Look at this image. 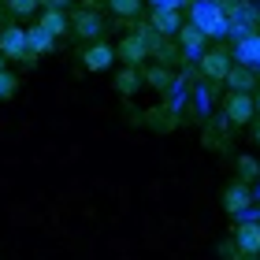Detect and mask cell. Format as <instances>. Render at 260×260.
Instances as JSON below:
<instances>
[{
  "label": "cell",
  "mask_w": 260,
  "mask_h": 260,
  "mask_svg": "<svg viewBox=\"0 0 260 260\" xmlns=\"http://www.w3.org/2000/svg\"><path fill=\"white\" fill-rule=\"evenodd\" d=\"M190 26H197L205 38H223L231 30V19L223 15L219 0H193L190 4Z\"/></svg>",
  "instance_id": "6da1fadb"
},
{
  "label": "cell",
  "mask_w": 260,
  "mask_h": 260,
  "mask_svg": "<svg viewBox=\"0 0 260 260\" xmlns=\"http://www.w3.org/2000/svg\"><path fill=\"white\" fill-rule=\"evenodd\" d=\"M223 112H227V119H231L234 126H249V123L256 119V101H253V93H227Z\"/></svg>",
  "instance_id": "7a4b0ae2"
},
{
  "label": "cell",
  "mask_w": 260,
  "mask_h": 260,
  "mask_svg": "<svg viewBox=\"0 0 260 260\" xmlns=\"http://www.w3.org/2000/svg\"><path fill=\"white\" fill-rule=\"evenodd\" d=\"M197 67H201V75H205L208 82H227V75H231V56L223 52V49H208L197 60Z\"/></svg>",
  "instance_id": "3957f363"
},
{
  "label": "cell",
  "mask_w": 260,
  "mask_h": 260,
  "mask_svg": "<svg viewBox=\"0 0 260 260\" xmlns=\"http://www.w3.org/2000/svg\"><path fill=\"white\" fill-rule=\"evenodd\" d=\"M234 56H238L242 67H249L253 75H260V34H238V41H234Z\"/></svg>",
  "instance_id": "277c9868"
},
{
  "label": "cell",
  "mask_w": 260,
  "mask_h": 260,
  "mask_svg": "<svg viewBox=\"0 0 260 260\" xmlns=\"http://www.w3.org/2000/svg\"><path fill=\"white\" fill-rule=\"evenodd\" d=\"M0 52H4V60H26V56H30L26 30H19V26H4V30H0Z\"/></svg>",
  "instance_id": "5b68a950"
},
{
  "label": "cell",
  "mask_w": 260,
  "mask_h": 260,
  "mask_svg": "<svg viewBox=\"0 0 260 260\" xmlns=\"http://www.w3.org/2000/svg\"><path fill=\"white\" fill-rule=\"evenodd\" d=\"M234 249L245 256H260V219H242L234 227Z\"/></svg>",
  "instance_id": "8992f818"
},
{
  "label": "cell",
  "mask_w": 260,
  "mask_h": 260,
  "mask_svg": "<svg viewBox=\"0 0 260 260\" xmlns=\"http://www.w3.org/2000/svg\"><path fill=\"white\" fill-rule=\"evenodd\" d=\"M249 205H253V186H245V182L234 179L227 190H223V208H227L231 216H245Z\"/></svg>",
  "instance_id": "52a82bcc"
},
{
  "label": "cell",
  "mask_w": 260,
  "mask_h": 260,
  "mask_svg": "<svg viewBox=\"0 0 260 260\" xmlns=\"http://www.w3.org/2000/svg\"><path fill=\"white\" fill-rule=\"evenodd\" d=\"M115 56H123L126 67H138L149 56V41L141 38V34H126V38L119 41V49H115Z\"/></svg>",
  "instance_id": "ba28073f"
},
{
  "label": "cell",
  "mask_w": 260,
  "mask_h": 260,
  "mask_svg": "<svg viewBox=\"0 0 260 260\" xmlns=\"http://www.w3.org/2000/svg\"><path fill=\"white\" fill-rule=\"evenodd\" d=\"M115 60V49L108 41H93L86 52H82V63H86V71H108Z\"/></svg>",
  "instance_id": "9c48e42d"
},
{
  "label": "cell",
  "mask_w": 260,
  "mask_h": 260,
  "mask_svg": "<svg viewBox=\"0 0 260 260\" xmlns=\"http://www.w3.org/2000/svg\"><path fill=\"white\" fill-rule=\"evenodd\" d=\"M205 34H201L197 26H182V34H179V49H182V56L186 60H201L208 49H205Z\"/></svg>",
  "instance_id": "30bf717a"
},
{
  "label": "cell",
  "mask_w": 260,
  "mask_h": 260,
  "mask_svg": "<svg viewBox=\"0 0 260 260\" xmlns=\"http://www.w3.org/2000/svg\"><path fill=\"white\" fill-rule=\"evenodd\" d=\"M152 30L160 38H171V34H182V11H168V8H156L152 11Z\"/></svg>",
  "instance_id": "8fae6325"
},
{
  "label": "cell",
  "mask_w": 260,
  "mask_h": 260,
  "mask_svg": "<svg viewBox=\"0 0 260 260\" xmlns=\"http://www.w3.org/2000/svg\"><path fill=\"white\" fill-rule=\"evenodd\" d=\"M101 30H104L101 11H78V19H75V34H78V38H86V41H101Z\"/></svg>",
  "instance_id": "7c38bea8"
},
{
  "label": "cell",
  "mask_w": 260,
  "mask_h": 260,
  "mask_svg": "<svg viewBox=\"0 0 260 260\" xmlns=\"http://www.w3.org/2000/svg\"><path fill=\"white\" fill-rule=\"evenodd\" d=\"M26 45H30V56H45V52L56 49V38H52V34H45L41 26H30L26 30Z\"/></svg>",
  "instance_id": "4fadbf2b"
},
{
  "label": "cell",
  "mask_w": 260,
  "mask_h": 260,
  "mask_svg": "<svg viewBox=\"0 0 260 260\" xmlns=\"http://www.w3.org/2000/svg\"><path fill=\"white\" fill-rule=\"evenodd\" d=\"M115 89H119L123 97H134V93L141 89V71L138 67H123L119 75H115Z\"/></svg>",
  "instance_id": "5bb4252c"
},
{
  "label": "cell",
  "mask_w": 260,
  "mask_h": 260,
  "mask_svg": "<svg viewBox=\"0 0 260 260\" xmlns=\"http://www.w3.org/2000/svg\"><path fill=\"white\" fill-rule=\"evenodd\" d=\"M227 86L231 93H253V71L249 67H231V75H227Z\"/></svg>",
  "instance_id": "9a60e30c"
},
{
  "label": "cell",
  "mask_w": 260,
  "mask_h": 260,
  "mask_svg": "<svg viewBox=\"0 0 260 260\" xmlns=\"http://www.w3.org/2000/svg\"><path fill=\"white\" fill-rule=\"evenodd\" d=\"M38 26L45 34H52V38H63V34H67V15H63V11H41Z\"/></svg>",
  "instance_id": "2e32d148"
},
{
  "label": "cell",
  "mask_w": 260,
  "mask_h": 260,
  "mask_svg": "<svg viewBox=\"0 0 260 260\" xmlns=\"http://www.w3.org/2000/svg\"><path fill=\"white\" fill-rule=\"evenodd\" d=\"M256 175H260V164H256L253 156H238V182L249 186V182L256 179Z\"/></svg>",
  "instance_id": "e0dca14e"
},
{
  "label": "cell",
  "mask_w": 260,
  "mask_h": 260,
  "mask_svg": "<svg viewBox=\"0 0 260 260\" xmlns=\"http://www.w3.org/2000/svg\"><path fill=\"white\" fill-rule=\"evenodd\" d=\"M108 8H112L119 19H134L138 11H141V0H108Z\"/></svg>",
  "instance_id": "ac0fdd59"
},
{
  "label": "cell",
  "mask_w": 260,
  "mask_h": 260,
  "mask_svg": "<svg viewBox=\"0 0 260 260\" xmlns=\"http://www.w3.org/2000/svg\"><path fill=\"white\" fill-rule=\"evenodd\" d=\"M38 4H41V0H8V11H11V15H19V19H26V15L38 11Z\"/></svg>",
  "instance_id": "d6986e66"
},
{
  "label": "cell",
  "mask_w": 260,
  "mask_h": 260,
  "mask_svg": "<svg viewBox=\"0 0 260 260\" xmlns=\"http://www.w3.org/2000/svg\"><path fill=\"white\" fill-rule=\"evenodd\" d=\"M19 89V78L11 75V71H0V101H11Z\"/></svg>",
  "instance_id": "ffe728a7"
},
{
  "label": "cell",
  "mask_w": 260,
  "mask_h": 260,
  "mask_svg": "<svg viewBox=\"0 0 260 260\" xmlns=\"http://www.w3.org/2000/svg\"><path fill=\"white\" fill-rule=\"evenodd\" d=\"M149 86H156V89H168L171 86V75H168V71H164V67H149Z\"/></svg>",
  "instance_id": "44dd1931"
},
{
  "label": "cell",
  "mask_w": 260,
  "mask_h": 260,
  "mask_svg": "<svg viewBox=\"0 0 260 260\" xmlns=\"http://www.w3.org/2000/svg\"><path fill=\"white\" fill-rule=\"evenodd\" d=\"M156 8H168V11H182V8H190L193 0H152Z\"/></svg>",
  "instance_id": "7402d4cb"
},
{
  "label": "cell",
  "mask_w": 260,
  "mask_h": 260,
  "mask_svg": "<svg viewBox=\"0 0 260 260\" xmlns=\"http://www.w3.org/2000/svg\"><path fill=\"white\" fill-rule=\"evenodd\" d=\"M41 4L49 8V11H63V8H67V0H41Z\"/></svg>",
  "instance_id": "603a6c76"
},
{
  "label": "cell",
  "mask_w": 260,
  "mask_h": 260,
  "mask_svg": "<svg viewBox=\"0 0 260 260\" xmlns=\"http://www.w3.org/2000/svg\"><path fill=\"white\" fill-rule=\"evenodd\" d=\"M197 108H201V112H208V89H201V93H197Z\"/></svg>",
  "instance_id": "cb8c5ba5"
},
{
  "label": "cell",
  "mask_w": 260,
  "mask_h": 260,
  "mask_svg": "<svg viewBox=\"0 0 260 260\" xmlns=\"http://www.w3.org/2000/svg\"><path fill=\"white\" fill-rule=\"evenodd\" d=\"M253 101H256V115H260V89H256V93H253Z\"/></svg>",
  "instance_id": "d4e9b609"
},
{
  "label": "cell",
  "mask_w": 260,
  "mask_h": 260,
  "mask_svg": "<svg viewBox=\"0 0 260 260\" xmlns=\"http://www.w3.org/2000/svg\"><path fill=\"white\" fill-rule=\"evenodd\" d=\"M253 138H256V141H260V123H256V130H253Z\"/></svg>",
  "instance_id": "484cf974"
},
{
  "label": "cell",
  "mask_w": 260,
  "mask_h": 260,
  "mask_svg": "<svg viewBox=\"0 0 260 260\" xmlns=\"http://www.w3.org/2000/svg\"><path fill=\"white\" fill-rule=\"evenodd\" d=\"M0 71H8V67H4V52H0Z\"/></svg>",
  "instance_id": "4316f807"
}]
</instances>
